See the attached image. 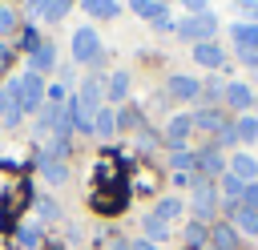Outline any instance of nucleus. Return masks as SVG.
Listing matches in <instances>:
<instances>
[{
	"label": "nucleus",
	"mask_w": 258,
	"mask_h": 250,
	"mask_svg": "<svg viewBox=\"0 0 258 250\" xmlns=\"http://www.w3.org/2000/svg\"><path fill=\"white\" fill-rule=\"evenodd\" d=\"M101 81H85L77 93H73V101H69V109H73V129H85V133H93V121H97V113H101Z\"/></svg>",
	"instance_id": "nucleus-1"
},
{
	"label": "nucleus",
	"mask_w": 258,
	"mask_h": 250,
	"mask_svg": "<svg viewBox=\"0 0 258 250\" xmlns=\"http://www.w3.org/2000/svg\"><path fill=\"white\" fill-rule=\"evenodd\" d=\"M8 93L16 97L20 113H36V109H44V81H40L36 73H20V77H12V81H8Z\"/></svg>",
	"instance_id": "nucleus-2"
},
{
	"label": "nucleus",
	"mask_w": 258,
	"mask_h": 250,
	"mask_svg": "<svg viewBox=\"0 0 258 250\" xmlns=\"http://www.w3.org/2000/svg\"><path fill=\"white\" fill-rule=\"evenodd\" d=\"M230 36H234L238 60L250 65V69H258V24H254V20H238V24L230 28Z\"/></svg>",
	"instance_id": "nucleus-3"
},
{
	"label": "nucleus",
	"mask_w": 258,
	"mask_h": 250,
	"mask_svg": "<svg viewBox=\"0 0 258 250\" xmlns=\"http://www.w3.org/2000/svg\"><path fill=\"white\" fill-rule=\"evenodd\" d=\"M173 32H177V36H185V40H194V44H202V40H210V36L218 32V16H214V12L185 16V20H177V24H173Z\"/></svg>",
	"instance_id": "nucleus-4"
},
{
	"label": "nucleus",
	"mask_w": 258,
	"mask_h": 250,
	"mask_svg": "<svg viewBox=\"0 0 258 250\" xmlns=\"http://www.w3.org/2000/svg\"><path fill=\"white\" fill-rule=\"evenodd\" d=\"M73 60H81V65L101 60V40H97V28H77V32H73Z\"/></svg>",
	"instance_id": "nucleus-5"
},
{
	"label": "nucleus",
	"mask_w": 258,
	"mask_h": 250,
	"mask_svg": "<svg viewBox=\"0 0 258 250\" xmlns=\"http://www.w3.org/2000/svg\"><path fill=\"white\" fill-rule=\"evenodd\" d=\"M214 206H218V194H214V185H210L206 177H194V214L206 222V218L214 214Z\"/></svg>",
	"instance_id": "nucleus-6"
},
{
	"label": "nucleus",
	"mask_w": 258,
	"mask_h": 250,
	"mask_svg": "<svg viewBox=\"0 0 258 250\" xmlns=\"http://www.w3.org/2000/svg\"><path fill=\"white\" fill-rule=\"evenodd\" d=\"M222 101H226L230 109H238V113H246V109L254 105V89H250V85H242V81H234V85H226V93H222Z\"/></svg>",
	"instance_id": "nucleus-7"
},
{
	"label": "nucleus",
	"mask_w": 258,
	"mask_h": 250,
	"mask_svg": "<svg viewBox=\"0 0 258 250\" xmlns=\"http://www.w3.org/2000/svg\"><path fill=\"white\" fill-rule=\"evenodd\" d=\"M230 226H234V230H242V234H258V210H250V206L234 202V206H230Z\"/></svg>",
	"instance_id": "nucleus-8"
},
{
	"label": "nucleus",
	"mask_w": 258,
	"mask_h": 250,
	"mask_svg": "<svg viewBox=\"0 0 258 250\" xmlns=\"http://www.w3.org/2000/svg\"><path fill=\"white\" fill-rule=\"evenodd\" d=\"M194 60L206 65V69H222V65H226V52H222L214 40H202V44H194Z\"/></svg>",
	"instance_id": "nucleus-9"
},
{
	"label": "nucleus",
	"mask_w": 258,
	"mask_h": 250,
	"mask_svg": "<svg viewBox=\"0 0 258 250\" xmlns=\"http://www.w3.org/2000/svg\"><path fill=\"white\" fill-rule=\"evenodd\" d=\"M169 97H177V101H194L198 93H202V85L194 81V77H185V73H177V77H169Z\"/></svg>",
	"instance_id": "nucleus-10"
},
{
	"label": "nucleus",
	"mask_w": 258,
	"mask_h": 250,
	"mask_svg": "<svg viewBox=\"0 0 258 250\" xmlns=\"http://www.w3.org/2000/svg\"><path fill=\"white\" fill-rule=\"evenodd\" d=\"M194 169H198V173H206V177L222 173V157H218V149H214V145L198 149V153H194Z\"/></svg>",
	"instance_id": "nucleus-11"
},
{
	"label": "nucleus",
	"mask_w": 258,
	"mask_h": 250,
	"mask_svg": "<svg viewBox=\"0 0 258 250\" xmlns=\"http://www.w3.org/2000/svg\"><path fill=\"white\" fill-rule=\"evenodd\" d=\"M189 129H194V121H189V117H173V121L165 125V141H169L173 149H185V137H189Z\"/></svg>",
	"instance_id": "nucleus-12"
},
{
	"label": "nucleus",
	"mask_w": 258,
	"mask_h": 250,
	"mask_svg": "<svg viewBox=\"0 0 258 250\" xmlns=\"http://www.w3.org/2000/svg\"><path fill=\"white\" fill-rule=\"evenodd\" d=\"M56 65V52H52V44H36L32 48V60H28V73H44V69H52Z\"/></svg>",
	"instance_id": "nucleus-13"
},
{
	"label": "nucleus",
	"mask_w": 258,
	"mask_h": 250,
	"mask_svg": "<svg viewBox=\"0 0 258 250\" xmlns=\"http://www.w3.org/2000/svg\"><path fill=\"white\" fill-rule=\"evenodd\" d=\"M189 121H194V129H206V133H218V129L226 125V117H222L218 109H198Z\"/></svg>",
	"instance_id": "nucleus-14"
},
{
	"label": "nucleus",
	"mask_w": 258,
	"mask_h": 250,
	"mask_svg": "<svg viewBox=\"0 0 258 250\" xmlns=\"http://www.w3.org/2000/svg\"><path fill=\"white\" fill-rule=\"evenodd\" d=\"M210 238H214V250H238V230H234L230 222L214 226V230H210Z\"/></svg>",
	"instance_id": "nucleus-15"
},
{
	"label": "nucleus",
	"mask_w": 258,
	"mask_h": 250,
	"mask_svg": "<svg viewBox=\"0 0 258 250\" xmlns=\"http://www.w3.org/2000/svg\"><path fill=\"white\" fill-rule=\"evenodd\" d=\"M230 173H234L238 181H254V177H258V161L246 157V153H238V157L230 161Z\"/></svg>",
	"instance_id": "nucleus-16"
},
{
	"label": "nucleus",
	"mask_w": 258,
	"mask_h": 250,
	"mask_svg": "<svg viewBox=\"0 0 258 250\" xmlns=\"http://www.w3.org/2000/svg\"><path fill=\"white\" fill-rule=\"evenodd\" d=\"M129 8L137 12V16H145V20H165V4H157V0H129Z\"/></svg>",
	"instance_id": "nucleus-17"
},
{
	"label": "nucleus",
	"mask_w": 258,
	"mask_h": 250,
	"mask_svg": "<svg viewBox=\"0 0 258 250\" xmlns=\"http://www.w3.org/2000/svg\"><path fill=\"white\" fill-rule=\"evenodd\" d=\"M20 117H24V113H20V105H16V97H12L8 89H4V93H0V121H4V125H16Z\"/></svg>",
	"instance_id": "nucleus-18"
},
{
	"label": "nucleus",
	"mask_w": 258,
	"mask_h": 250,
	"mask_svg": "<svg viewBox=\"0 0 258 250\" xmlns=\"http://www.w3.org/2000/svg\"><path fill=\"white\" fill-rule=\"evenodd\" d=\"M93 133H97V137H113V133H117V113H113V109H101L97 121H93Z\"/></svg>",
	"instance_id": "nucleus-19"
},
{
	"label": "nucleus",
	"mask_w": 258,
	"mask_h": 250,
	"mask_svg": "<svg viewBox=\"0 0 258 250\" xmlns=\"http://www.w3.org/2000/svg\"><path fill=\"white\" fill-rule=\"evenodd\" d=\"M105 93H109L113 101H125V97H129V73H113L109 85H105Z\"/></svg>",
	"instance_id": "nucleus-20"
},
{
	"label": "nucleus",
	"mask_w": 258,
	"mask_h": 250,
	"mask_svg": "<svg viewBox=\"0 0 258 250\" xmlns=\"http://www.w3.org/2000/svg\"><path fill=\"white\" fill-rule=\"evenodd\" d=\"M40 173H44L48 181H64V173H69V169H64L52 153H40Z\"/></svg>",
	"instance_id": "nucleus-21"
},
{
	"label": "nucleus",
	"mask_w": 258,
	"mask_h": 250,
	"mask_svg": "<svg viewBox=\"0 0 258 250\" xmlns=\"http://www.w3.org/2000/svg\"><path fill=\"white\" fill-rule=\"evenodd\" d=\"M153 218H161V222L169 226L173 218H181V202H177V198H161V202H157V210H153Z\"/></svg>",
	"instance_id": "nucleus-22"
},
{
	"label": "nucleus",
	"mask_w": 258,
	"mask_h": 250,
	"mask_svg": "<svg viewBox=\"0 0 258 250\" xmlns=\"http://www.w3.org/2000/svg\"><path fill=\"white\" fill-rule=\"evenodd\" d=\"M234 133H238V141H254V137H258V117L242 113V117L234 121Z\"/></svg>",
	"instance_id": "nucleus-23"
},
{
	"label": "nucleus",
	"mask_w": 258,
	"mask_h": 250,
	"mask_svg": "<svg viewBox=\"0 0 258 250\" xmlns=\"http://www.w3.org/2000/svg\"><path fill=\"white\" fill-rule=\"evenodd\" d=\"M81 4H85V12H89V16H101V20L117 16V0H81Z\"/></svg>",
	"instance_id": "nucleus-24"
},
{
	"label": "nucleus",
	"mask_w": 258,
	"mask_h": 250,
	"mask_svg": "<svg viewBox=\"0 0 258 250\" xmlns=\"http://www.w3.org/2000/svg\"><path fill=\"white\" fill-rule=\"evenodd\" d=\"M165 234H169V226L149 214V218H145V242H157V238H165Z\"/></svg>",
	"instance_id": "nucleus-25"
},
{
	"label": "nucleus",
	"mask_w": 258,
	"mask_h": 250,
	"mask_svg": "<svg viewBox=\"0 0 258 250\" xmlns=\"http://www.w3.org/2000/svg\"><path fill=\"white\" fill-rule=\"evenodd\" d=\"M69 8H73V0H48V4L40 8V16H44V20H60Z\"/></svg>",
	"instance_id": "nucleus-26"
},
{
	"label": "nucleus",
	"mask_w": 258,
	"mask_h": 250,
	"mask_svg": "<svg viewBox=\"0 0 258 250\" xmlns=\"http://www.w3.org/2000/svg\"><path fill=\"white\" fill-rule=\"evenodd\" d=\"M242 185H246V181H238L234 173H222V190H226L230 202H242Z\"/></svg>",
	"instance_id": "nucleus-27"
},
{
	"label": "nucleus",
	"mask_w": 258,
	"mask_h": 250,
	"mask_svg": "<svg viewBox=\"0 0 258 250\" xmlns=\"http://www.w3.org/2000/svg\"><path fill=\"white\" fill-rule=\"evenodd\" d=\"M169 165H173V169H181V173H189V169H194V153H189V149H173Z\"/></svg>",
	"instance_id": "nucleus-28"
},
{
	"label": "nucleus",
	"mask_w": 258,
	"mask_h": 250,
	"mask_svg": "<svg viewBox=\"0 0 258 250\" xmlns=\"http://www.w3.org/2000/svg\"><path fill=\"white\" fill-rule=\"evenodd\" d=\"M242 206L258 210V181H246V185H242Z\"/></svg>",
	"instance_id": "nucleus-29"
},
{
	"label": "nucleus",
	"mask_w": 258,
	"mask_h": 250,
	"mask_svg": "<svg viewBox=\"0 0 258 250\" xmlns=\"http://www.w3.org/2000/svg\"><path fill=\"white\" fill-rule=\"evenodd\" d=\"M222 93H226V85H222V81H210V85H202V93H198V97H206V101H218Z\"/></svg>",
	"instance_id": "nucleus-30"
},
{
	"label": "nucleus",
	"mask_w": 258,
	"mask_h": 250,
	"mask_svg": "<svg viewBox=\"0 0 258 250\" xmlns=\"http://www.w3.org/2000/svg\"><path fill=\"white\" fill-rule=\"evenodd\" d=\"M185 242H194V246L206 242V226H202V222H189V226H185Z\"/></svg>",
	"instance_id": "nucleus-31"
},
{
	"label": "nucleus",
	"mask_w": 258,
	"mask_h": 250,
	"mask_svg": "<svg viewBox=\"0 0 258 250\" xmlns=\"http://www.w3.org/2000/svg\"><path fill=\"white\" fill-rule=\"evenodd\" d=\"M214 137H218L222 145H234V141H238V133H234V125H230V121H226V125H222V129H218Z\"/></svg>",
	"instance_id": "nucleus-32"
},
{
	"label": "nucleus",
	"mask_w": 258,
	"mask_h": 250,
	"mask_svg": "<svg viewBox=\"0 0 258 250\" xmlns=\"http://www.w3.org/2000/svg\"><path fill=\"white\" fill-rule=\"evenodd\" d=\"M12 24H16V16H12V8H4V4H0V32H8Z\"/></svg>",
	"instance_id": "nucleus-33"
},
{
	"label": "nucleus",
	"mask_w": 258,
	"mask_h": 250,
	"mask_svg": "<svg viewBox=\"0 0 258 250\" xmlns=\"http://www.w3.org/2000/svg\"><path fill=\"white\" fill-rule=\"evenodd\" d=\"M185 8H189V16H202V12H210V8H206V0H185Z\"/></svg>",
	"instance_id": "nucleus-34"
},
{
	"label": "nucleus",
	"mask_w": 258,
	"mask_h": 250,
	"mask_svg": "<svg viewBox=\"0 0 258 250\" xmlns=\"http://www.w3.org/2000/svg\"><path fill=\"white\" fill-rule=\"evenodd\" d=\"M20 242H36V226H24L20 230Z\"/></svg>",
	"instance_id": "nucleus-35"
},
{
	"label": "nucleus",
	"mask_w": 258,
	"mask_h": 250,
	"mask_svg": "<svg viewBox=\"0 0 258 250\" xmlns=\"http://www.w3.org/2000/svg\"><path fill=\"white\" fill-rule=\"evenodd\" d=\"M129 250H157V246H153V242H145V238H141V242H129Z\"/></svg>",
	"instance_id": "nucleus-36"
},
{
	"label": "nucleus",
	"mask_w": 258,
	"mask_h": 250,
	"mask_svg": "<svg viewBox=\"0 0 258 250\" xmlns=\"http://www.w3.org/2000/svg\"><path fill=\"white\" fill-rule=\"evenodd\" d=\"M44 4H48V0H32V8H36V12H40V8H44Z\"/></svg>",
	"instance_id": "nucleus-37"
},
{
	"label": "nucleus",
	"mask_w": 258,
	"mask_h": 250,
	"mask_svg": "<svg viewBox=\"0 0 258 250\" xmlns=\"http://www.w3.org/2000/svg\"><path fill=\"white\" fill-rule=\"evenodd\" d=\"M157 4H169V0H157Z\"/></svg>",
	"instance_id": "nucleus-38"
},
{
	"label": "nucleus",
	"mask_w": 258,
	"mask_h": 250,
	"mask_svg": "<svg viewBox=\"0 0 258 250\" xmlns=\"http://www.w3.org/2000/svg\"><path fill=\"white\" fill-rule=\"evenodd\" d=\"M238 4H246V0H238Z\"/></svg>",
	"instance_id": "nucleus-39"
}]
</instances>
